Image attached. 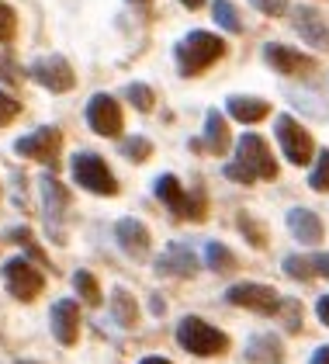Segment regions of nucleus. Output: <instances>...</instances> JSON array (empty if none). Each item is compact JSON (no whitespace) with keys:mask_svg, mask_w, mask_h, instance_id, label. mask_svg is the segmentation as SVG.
Listing matches in <instances>:
<instances>
[{"mask_svg":"<svg viewBox=\"0 0 329 364\" xmlns=\"http://www.w3.org/2000/svg\"><path fill=\"white\" fill-rule=\"evenodd\" d=\"M222 53H225V42H222L219 35H212V31H191V35H184L177 42V53L173 56H177V66H180L184 77H198L215 59H222Z\"/></svg>","mask_w":329,"mask_h":364,"instance_id":"obj_1","label":"nucleus"},{"mask_svg":"<svg viewBox=\"0 0 329 364\" xmlns=\"http://www.w3.org/2000/svg\"><path fill=\"white\" fill-rule=\"evenodd\" d=\"M177 340H180V347L184 350H191L198 358H219L229 350V336L215 330V326H208L205 319H198V316H188L180 326H177Z\"/></svg>","mask_w":329,"mask_h":364,"instance_id":"obj_2","label":"nucleus"},{"mask_svg":"<svg viewBox=\"0 0 329 364\" xmlns=\"http://www.w3.org/2000/svg\"><path fill=\"white\" fill-rule=\"evenodd\" d=\"M73 181L80 184L83 191H90V195H118V181H114V173L108 170V164L97 156V153H77L73 156Z\"/></svg>","mask_w":329,"mask_h":364,"instance_id":"obj_3","label":"nucleus"},{"mask_svg":"<svg viewBox=\"0 0 329 364\" xmlns=\"http://www.w3.org/2000/svg\"><path fill=\"white\" fill-rule=\"evenodd\" d=\"M225 302L229 306L249 309V312H260V316H277L281 309V295H277L271 284H257V281H239L225 291Z\"/></svg>","mask_w":329,"mask_h":364,"instance_id":"obj_4","label":"nucleus"},{"mask_svg":"<svg viewBox=\"0 0 329 364\" xmlns=\"http://www.w3.org/2000/svg\"><path fill=\"white\" fill-rule=\"evenodd\" d=\"M4 284H7V291L14 295V299H21V302H31L38 291H42V271L38 267H31L25 257H14V260H7L4 264Z\"/></svg>","mask_w":329,"mask_h":364,"instance_id":"obj_5","label":"nucleus"},{"mask_svg":"<svg viewBox=\"0 0 329 364\" xmlns=\"http://www.w3.org/2000/svg\"><path fill=\"white\" fill-rule=\"evenodd\" d=\"M277 139H281V149L284 156L295 164V167H305L312 156H315V146H312V136L305 132L302 125L291 118V114H281L277 118Z\"/></svg>","mask_w":329,"mask_h":364,"instance_id":"obj_6","label":"nucleus"},{"mask_svg":"<svg viewBox=\"0 0 329 364\" xmlns=\"http://www.w3.org/2000/svg\"><path fill=\"white\" fill-rule=\"evenodd\" d=\"M236 164H243V167L253 173V177H277V164H274V156H271V149H267V142L260 139V136H243L239 139V149H236Z\"/></svg>","mask_w":329,"mask_h":364,"instance_id":"obj_7","label":"nucleus"},{"mask_svg":"<svg viewBox=\"0 0 329 364\" xmlns=\"http://www.w3.org/2000/svg\"><path fill=\"white\" fill-rule=\"evenodd\" d=\"M31 77L45 87V90H53V94H63V90H70V87L77 84L73 66H70L63 56L35 59V63H31Z\"/></svg>","mask_w":329,"mask_h":364,"instance_id":"obj_8","label":"nucleus"},{"mask_svg":"<svg viewBox=\"0 0 329 364\" xmlns=\"http://www.w3.org/2000/svg\"><path fill=\"white\" fill-rule=\"evenodd\" d=\"M42 208H45V223L53 225L55 240L63 243V219L70 212V191H66V184H59L55 177H42Z\"/></svg>","mask_w":329,"mask_h":364,"instance_id":"obj_9","label":"nucleus"},{"mask_svg":"<svg viewBox=\"0 0 329 364\" xmlns=\"http://www.w3.org/2000/svg\"><path fill=\"white\" fill-rule=\"evenodd\" d=\"M87 122H90V129L97 136H108V139L118 136V129H122V108H118V101L111 94H94L90 105H87Z\"/></svg>","mask_w":329,"mask_h":364,"instance_id":"obj_10","label":"nucleus"},{"mask_svg":"<svg viewBox=\"0 0 329 364\" xmlns=\"http://www.w3.org/2000/svg\"><path fill=\"white\" fill-rule=\"evenodd\" d=\"M59 146H63L59 129L45 125V129H38V132H31V136L14 142V153H18V156H28V160H49V164H53Z\"/></svg>","mask_w":329,"mask_h":364,"instance_id":"obj_11","label":"nucleus"},{"mask_svg":"<svg viewBox=\"0 0 329 364\" xmlns=\"http://www.w3.org/2000/svg\"><path fill=\"white\" fill-rule=\"evenodd\" d=\"M264 59L274 66L277 73H288V77H305L315 70V59L305 56V53H295L291 46H277V42H267L264 46Z\"/></svg>","mask_w":329,"mask_h":364,"instance_id":"obj_12","label":"nucleus"},{"mask_svg":"<svg viewBox=\"0 0 329 364\" xmlns=\"http://www.w3.org/2000/svg\"><path fill=\"white\" fill-rule=\"evenodd\" d=\"M291 21H295V31L302 35L308 46L326 49V53H329V28H326V21L319 18V11H315V7H305V4H298V7H295V14H291Z\"/></svg>","mask_w":329,"mask_h":364,"instance_id":"obj_13","label":"nucleus"},{"mask_svg":"<svg viewBox=\"0 0 329 364\" xmlns=\"http://www.w3.org/2000/svg\"><path fill=\"white\" fill-rule=\"evenodd\" d=\"M156 271L166 274V278H191L194 271H198V257H194L191 247L173 243V247H166V250L156 257Z\"/></svg>","mask_w":329,"mask_h":364,"instance_id":"obj_14","label":"nucleus"},{"mask_svg":"<svg viewBox=\"0 0 329 364\" xmlns=\"http://www.w3.org/2000/svg\"><path fill=\"white\" fill-rule=\"evenodd\" d=\"M49 323H53V333L59 343H73L77 333H80V309L73 299H63V302H55L53 312H49Z\"/></svg>","mask_w":329,"mask_h":364,"instance_id":"obj_15","label":"nucleus"},{"mask_svg":"<svg viewBox=\"0 0 329 364\" xmlns=\"http://www.w3.org/2000/svg\"><path fill=\"white\" fill-rule=\"evenodd\" d=\"M114 236H118V247L129 253V257H136V260H142L146 253H149V229L139 223V219H118L114 223Z\"/></svg>","mask_w":329,"mask_h":364,"instance_id":"obj_16","label":"nucleus"},{"mask_svg":"<svg viewBox=\"0 0 329 364\" xmlns=\"http://www.w3.org/2000/svg\"><path fill=\"white\" fill-rule=\"evenodd\" d=\"M247 361L253 364H281L284 361V347L274 333H253L247 340Z\"/></svg>","mask_w":329,"mask_h":364,"instance_id":"obj_17","label":"nucleus"},{"mask_svg":"<svg viewBox=\"0 0 329 364\" xmlns=\"http://www.w3.org/2000/svg\"><path fill=\"white\" fill-rule=\"evenodd\" d=\"M288 229L295 232L298 243H319V240H323V223H319V215L308 212V208H291V212H288Z\"/></svg>","mask_w":329,"mask_h":364,"instance_id":"obj_18","label":"nucleus"},{"mask_svg":"<svg viewBox=\"0 0 329 364\" xmlns=\"http://www.w3.org/2000/svg\"><path fill=\"white\" fill-rule=\"evenodd\" d=\"M153 191H156V198L163 201V205H170L177 215L184 212V201H188V191H184V184L173 177V173H163V177H156L153 181Z\"/></svg>","mask_w":329,"mask_h":364,"instance_id":"obj_19","label":"nucleus"},{"mask_svg":"<svg viewBox=\"0 0 329 364\" xmlns=\"http://www.w3.org/2000/svg\"><path fill=\"white\" fill-rule=\"evenodd\" d=\"M267 112H271V105H267V101H257V97H229V114H232L236 122L253 125V122L267 118Z\"/></svg>","mask_w":329,"mask_h":364,"instance_id":"obj_20","label":"nucleus"},{"mask_svg":"<svg viewBox=\"0 0 329 364\" xmlns=\"http://www.w3.org/2000/svg\"><path fill=\"white\" fill-rule=\"evenodd\" d=\"M205 142L215 156L229 149V129H225V118L219 112H208V118H205Z\"/></svg>","mask_w":329,"mask_h":364,"instance_id":"obj_21","label":"nucleus"},{"mask_svg":"<svg viewBox=\"0 0 329 364\" xmlns=\"http://www.w3.org/2000/svg\"><path fill=\"white\" fill-rule=\"evenodd\" d=\"M111 309H114V319L122 323V326H136V319H139V309L136 302H132V295H125L122 288L111 295Z\"/></svg>","mask_w":329,"mask_h":364,"instance_id":"obj_22","label":"nucleus"},{"mask_svg":"<svg viewBox=\"0 0 329 364\" xmlns=\"http://www.w3.org/2000/svg\"><path fill=\"white\" fill-rule=\"evenodd\" d=\"M205 257H208L212 271H219V274H229V271L236 267L232 250H229V247H222V243H208V247H205Z\"/></svg>","mask_w":329,"mask_h":364,"instance_id":"obj_23","label":"nucleus"},{"mask_svg":"<svg viewBox=\"0 0 329 364\" xmlns=\"http://www.w3.org/2000/svg\"><path fill=\"white\" fill-rule=\"evenodd\" d=\"M7 236H11V243L25 247V250L31 253V257H35V260H38L42 267H49V260H45V250H38V243H35V236H31V229H28V225H14V229H11Z\"/></svg>","mask_w":329,"mask_h":364,"instance_id":"obj_24","label":"nucleus"},{"mask_svg":"<svg viewBox=\"0 0 329 364\" xmlns=\"http://www.w3.org/2000/svg\"><path fill=\"white\" fill-rule=\"evenodd\" d=\"M212 14H215V21H219L225 31H243V21H239V11L229 4V0H215L212 4Z\"/></svg>","mask_w":329,"mask_h":364,"instance_id":"obj_25","label":"nucleus"},{"mask_svg":"<svg viewBox=\"0 0 329 364\" xmlns=\"http://www.w3.org/2000/svg\"><path fill=\"white\" fill-rule=\"evenodd\" d=\"M239 229L247 232V240H249V247H257V250H264L267 247V229L257 223L253 215H247V212H239Z\"/></svg>","mask_w":329,"mask_h":364,"instance_id":"obj_26","label":"nucleus"},{"mask_svg":"<svg viewBox=\"0 0 329 364\" xmlns=\"http://www.w3.org/2000/svg\"><path fill=\"white\" fill-rule=\"evenodd\" d=\"M284 271L291 274V278H298V281H312L315 278V264H312V257H284Z\"/></svg>","mask_w":329,"mask_h":364,"instance_id":"obj_27","label":"nucleus"},{"mask_svg":"<svg viewBox=\"0 0 329 364\" xmlns=\"http://www.w3.org/2000/svg\"><path fill=\"white\" fill-rule=\"evenodd\" d=\"M277 316L284 319V330H288V333H298V330H302V306H298L295 299H281Z\"/></svg>","mask_w":329,"mask_h":364,"instance_id":"obj_28","label":"nucleus"},{"mask_svg":"<svg viewBox=\"0 0 329 364\" xmlns=\"http://www.w3.org/2000/svg\"><path fill=\"white\" fill-rule=\"evenodd\" d=\"M125 97L132 101L136 112H153V101H156V94H153L146 84H129L125 87Z\"/></svg>","mask_w":329,"mask_h":364,"instance_id":"obj_29","label":"nucleus"},{"mask_svg":"<svg viewBox=\"0 0 329 364\" xmlns=\"http://www.w3.org/2000/svg\"><path fill=\"white\" fill-rule=\"evenodd\" d=\"M73 284H77V291H80V299L87 306H97V302H101V288H97V281L90 278L87 271H77V274H73Z\"/></svg>","mask_w":329,"mask_h":364,"instance_id":"obj_30","label":"nucleus"},{"mask_svg":"<svg viewBox=\"0 0 329 364\" xmlns=\"http://www.w3.org/2000/svg\"><path fill=\"white\" fill-rule=\"evenodd\" d=\"M308 184H312L315 191H329V149L319 153V160H315V170H312Z\"/></svg>","mask_w":329,"mask_h":364,"instance_id":"obj_31","label":"nucleus"},{"mask_svg":"<svg viewBox=\"0 0 329 364\" xmlns=\"http://www.w3.org/2000/svg\"><path fill=\"white\" fill-rule=\"evenodd\" d=\"M14 28H18V18H14V11L0 0V42H11V38H14Z\"/></svg>","mask_w":329,"mask_h":364,"instance_id":"obj_32","label":"nucleus"},{"mask_svg":"<svg viewBox=\"0 0 329 364\" xmlns=\"http://www.w3.org/2000/svg\"><path fill=\"white\" fill-rule=\"evenodd\" d=\"M21 112V101H14L7 90H0V125H11Z\"/></svg>","mask_w":329,"mask_h":364,"instance_id":"obj_33","label":"nucleus"},{"mask_svg":"<svg viewBox=\"0 0 329 364\" xmlns=\"http://www.w3.org/2000/svg\"><path fill=\"white\" fill-rule=\"evenodd\" d=\"M122 149H125V156H132L136 164H142V160H146V156L153 153V146H149V139H139V136H132V139L125 142Z\"/></svg>","mask_w":329,"mask_h":364,"instance_id":"obj_34","label":"nucleus"},{"mask_svg":"<svg viewBox=\"0 0 329 364\" xmlns=\"http://www.w3.org/2000/svg\"><path fill=\"white\" fill-rule=\"evenodd\" d=\"M260 14H267V18H277V14H284L288 11V0H249Z\"/></svg>","mask_w":329,"mask_h":364,"instance_id":"obj_35","label":"nucleus"},{"mask_svg":"<svg viewBox=\"0 0 329 364\" xmlns=\"http://www.w3.org/2000/svg\"><path fill=\"white\" fill-rule=\"evenodd\" d=\"M225 177H229V181H239V184H253V181H257L243 164H229V167H225Z\"/></svg>","mask_w":329,"mask_h":364,"instance_id":"obj_36","label":"nucleus"},{"mask_svg":"<svg viewBox=\"0 0 329 364\" xmlns=\"http://www.w3.org/2000/svg\"><path fill=\"white\" fill-rule=\"evenodd\" d=\"M312 264H315V274L329 278V253H319V257H312Z\"/></svg>","mask_w":329,"mask_h":364,"instance_id":"obj_37","label":"nucleus"},{"mask_svg":"<svg viewBox=\"0 0 329 364\" xmlns=\"http://www.w3.org/2000/svg\"><path fill=\"white\" fill-rule=\"evenodd\" d=\"M315 312H319V319H323V323L329 326V295H323V299H319V306H315Z\"/></svg>","mask_w":329,"mask_h":364,"instance_id":"obj_38","label":"nucleus"},{"mask_svg":"<svg viewBox=\"0 0 329 364\" xmlns=\"http://www.w3.org/2000/svg\"><path fill=\"white\" fill-rule=\"evenodd\" d=\"M308 364H329V347H319V350L312 354V361Z\"/></svg>","mask_w":329,"mask_h":364,"instance_id":"obj_39","label":"nucleus"},{"mask_svg":"<svg viewBox=\"0 0 329 364\" xmlns=\"http://www.w3.org/2000/svg\"><path fill=\"white\" fill-rule=\"evenodd\" d=\"M149 309H153V312H156V316H163V312H166L163 299H156V295H153V299H149Z\"/></svg>","mask_w":329,"mask_h":364,"instance_id":"obj_40","label":"nucleus"},{"mask_svg":"<svg viewBox=\"0 0 329 364\" xmlns=\"http://www.w3.org/2000/svg\"><path fill=\"white\" fill-rule=\"evenodd\" d=\"M184 7H191V11H198V7H205V0H180Z\"/></svg>","mask_w":329,"mask_h":364,"instance_id":"obj_41","label":"nucleus"},{"mask_svg":"<svg viewBox=\"0 0 329 364\" xmlns=\"http://www.w3.org/2000/svg\"><path fill=\"white\" fill-rule=\"evenodd\" d=\"M139 364H170L166 358H146V361H139Z\"/></svg>","mask_w":329,"mask_h":364,"instance_id":"obj_42","label":"nucleus"},{"mask_svg":"<svg viewBox=\"0 0 329 364\" xmlns=\"http://www.w3.org/2000/svg\"><path fill=\"white\" fill-rule=\"evenodd\" d=\"M129 4H136V7H149V0H129Z\"/></svg>","mask_w":329,"mask_h":364,"instance_id":"obj_43","label":"nucleus"},{"mask_svg":"<svg viewBox=\"0 0 329 364\" xmlns=\"http://www.w3.org/2000/svg\"><path fill=\"white\" fill-rule=\"evenodd\" d=\"M21 364H38V361H21Z\"/></svg>","mask_w":329,"mask_h":364,"instance_id":"obj_44","label":"nucleus"}]
</instances>
